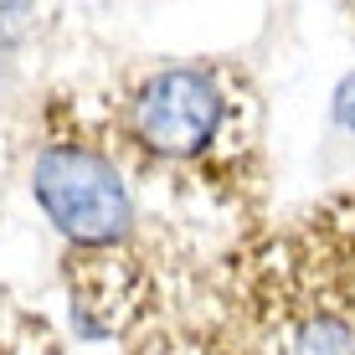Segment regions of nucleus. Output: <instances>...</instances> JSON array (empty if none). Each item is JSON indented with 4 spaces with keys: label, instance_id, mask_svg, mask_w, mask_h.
<instances>
[{
    "label": "nucleus",
    "instance_id": "obj_3",
    "mask_svg": "<svg viewBox=\"0 0 355 355\" xmlns=\"http://www.w3.org/2000/svg\"><path fill=\"white\" fill-rule=\"evenodd\" d=\"M216 288L237 355H355V196L248 237Z\"/></svg>",
    "mask_w": 355,
    "mask_h": 355
},
{
    "label": "nucleus",
    "instance_id": "obj_1",
    "mask_svg": "<svg viewBox=\"0 0 355 355\" xmlns=\"http://www.w3.org/2000/svg\"><path fill=\"white\" fill-rule=\"evenodd\" d=\"M129 180L216 222H248L263 206V103L237 62L139 67L103 114Z\"/></svg>",
    "mask_w": 355,
    "mask_h": 355
},
{
    "label": "nucleus",
    "instance_id": "obj_2",
    "mask_svg": "<svg viewBox=\"0 0 355 355\" xmlns=\"http://www.w3.org/2000/svg\"><path fill=\"white\" fill-rule=\"evenodd\" d=\"M31 196L62 237L67 299L93 335L139 329L160 309V263L144 237L134 180L119 165L103 124L57 98L42 114L31 155Z\"/></svg>",
    "mask_w": 355,
    "mask_h": 355
},
{
    "label": "nucleus",
    "instance_id": "obj_4",
    "mask_svg": "<svg viewBox=\"0 0 355 355\" xmlns=\"http://www.w3.org/2000/svg\"><path fill=\"white\" fill-rule=\"evenodd\" d=\"M134 355H237L227 345L216 329H165V335H155V340H144Z\"/></svg>",
    "mask_w": 355,
    "mask_h": 355
}]
</instances>
